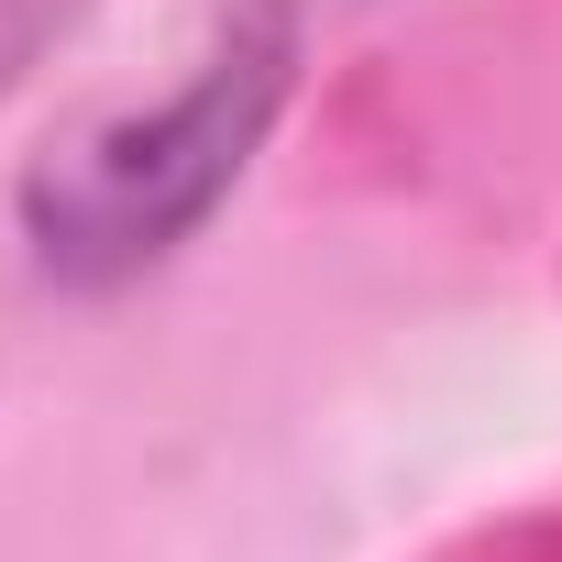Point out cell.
I'll return each instance as SVG.
<instances>
[{
    "mask_svg": "<svg viewBox=\"0 0 562 562\" xmlns=\"http://www.w3.org/2000/svg\"><path fill=\"white\" fill-rule=\"evenodd\" d=\"M299 78V12L288 0H243L221 12L210 56L122 122H89L23 166V243L56 288H122L166 265L254 166L276 100Z\"/></svg>",
    "mask_w": 562,
    "mask_h": 562,
    "instance_id": "1",
    "label": "cell"
}]
</instances>
